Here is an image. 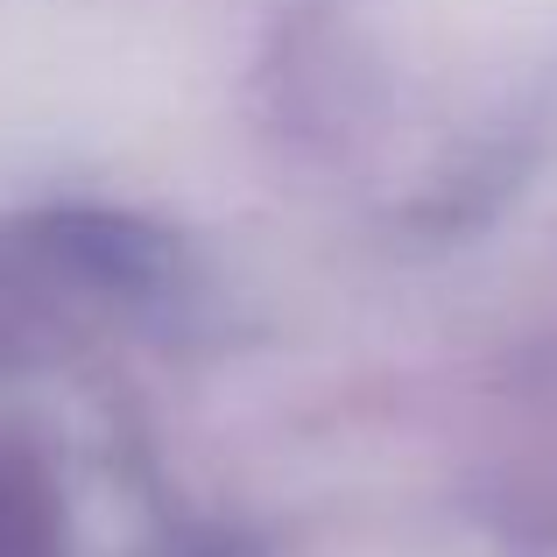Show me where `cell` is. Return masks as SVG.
<instances>
[{"instance_id": "1", "label": "cell", "mask_w": 557, "mask_h": 557, "mask_svg": "<svg viewBox=\"0 0 557 557\" xmlns=\"http://www.w3.org/2000/svg\"><path fill=\"white\" fill-rule=\"evenodd\" d=\"M22 494V480L0 473V557H42V508Z\"/></svg>"}]
</instances>
